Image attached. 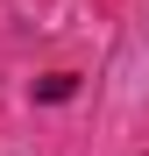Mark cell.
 <instances>
[{
  "label": "cell",
  "instance_id": "6da1fadb",
  "mask_svg": "<svg viewBox=\"0 0 149 156\" xmlns=\"http://www.w3.org/2000/svg\"><path fill=\"white\" fill-rule=\"evenodd\" d=\"M78 92V78L71 71H50V78H36V99H71Z\"/></svg>",
  "mask_w": 149,
  "mask_h": 156
}]
</instances>
